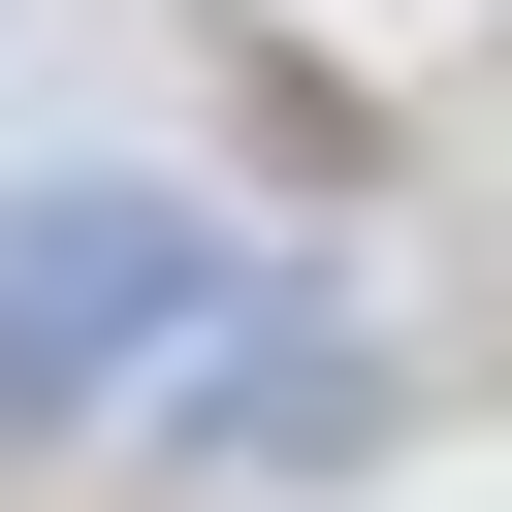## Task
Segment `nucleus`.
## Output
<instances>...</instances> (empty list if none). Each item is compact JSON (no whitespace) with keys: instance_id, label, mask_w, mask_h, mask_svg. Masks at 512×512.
<instances>
[{"instance_id":"obj_1","label":"nucleus","mask_w":512,"mask_h":512,"mask_svg":"<svg viewBox=\"0 0 512 512\" xmlns=\"http://www.w3.org/2000/svg\"><path fill=\"white\" fill-rule=\"evenodd\" d=\"M224 288H256V256H224L192 192H0V448H64L96 384H160Z\"/></svg>"}]
</instances>
